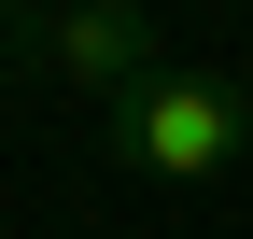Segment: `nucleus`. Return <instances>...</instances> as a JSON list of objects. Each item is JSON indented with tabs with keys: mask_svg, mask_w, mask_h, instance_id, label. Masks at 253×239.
<instances>
[{
	"mask_svg": "<svg viewBox=\"0 0 253 239\" xmlns=\"http://www.w3.org/2000/svg\"><path fill=\"white\" fill-rule=\"evenodd\" d=\"M99 141L126 169H155V183H225V169L253 155V99L225 71H155V84H126V99L99 113Z\"/></svg>",
	"mask_w": 253,
	"mask_h": 239,
	"instance_id": "1",
	"label": "nucleus"
},
{
	"mask_svg": "<svg viewBox=\"0 0 253 239\" xmlns=\"http://www.w3.org/2000/svg\"><path fill=\"white\" fill-rule=\"evenodd\" d=\"M0 42H14V56H42V71H71L99 113L126 99V84H155V71H169V56H155V28L126 14V0H71V14H0Z\"/></svg>",
	"mask_w": 253,
	"mask_h": 239,
	"instance_id": "2",
	"label": "nucleus"
}]
</instances>
